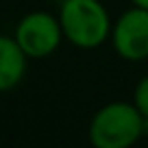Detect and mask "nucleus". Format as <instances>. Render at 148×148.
I'll return each instance as SVG.
<instances>
[{"mask_svg":"<svg viewBox=\"0 0 148 148\" xmlns=\"http://www.w3.org/2000/svg\"><path fill=\"white\" fill-rule=\"evenodd\" d=\"M111 46L124 61L148 59V9L135 7L120 15L111 26Z\"/></svg>","mask_w":148,"mask_h":148,"instance_id":"obj_4","label":"nucleus"},{"mask_svg":"<svg viewBox=\"0 0 148 148\" xmlns=\"http://www.w3.org/2000/svg\"><path fill=\"white\" fill-rule=\"evenodd\" d=\"M15 42L20 44L28 59H44L57 52L63 42V28L59 18L48 11H33L26 13L15 26Z\"/></svg>","mask_w":148,"mask_h":148,"instance_id":"obj_3","label":"nucleus"},{"mask_svg":"<svg viewBox=\"0 0 148 148\" xmlns=\"http://www.w3.org/2000/svg\"><path fill=\"white\" fill-rule=\"evenodd\" d=\"M148 120L133 102H109L89 122V142L96 148H129L146 133Z\"/></svg>","mask_w":148,"mask_h":148,"instance_id":"obj_2","label":"nucleus"},{"mask_svg":"<svg viewBox=\"0 0 148 148\" xmlns=\"http://www.w3.org/2000/svg\"><path fill=\"white\" fill-rule=\"evenodd\" d=\"M63 37L74 48L94 50L111 37L109 11L100 0H63L59 11Z\"/></svg>","mask_w":148,"mask_h":148,"instance_id":"obj_1","label":"nucleus"},{"mask_svg":"<svg viewBox=\"0 0 148 148\" xmlns=\"http://www.w3.org/2000/svg\"><path fill=\"white\" fill-rule=\"evenodd\" d=\"M133 105L139 109L144 118L148 120V74L135 85V92H133Z\"/></svg>","mask_w":148,"mask_h":148,"instance_id":"obj_6","label":"nucleus"},{"mask_svg":"<svg viewBox=\"0 0 148 148\" xmlns=\"http://www.w3.org/2000/svg\"><path fill=\"white\" fill-rule=\"evenodd\" d=\"M28 57L15 42V37L0 35V92H9L22 83Z\"/></svg>","mask_w":148,"mask_h":148,"instance_id":"obj_5","label":"nucleus"},{"mask_svg":"<svg viewBox=\"0 0 148 148\" xmlns=\"http://www.w3.org/2000/svg\"><path fill=\"white\" fill-rule=\"evenodd\" d=\"M135 7H144V9H148V0H131Z\"/></svg>","mask_w":148,"mask_h":148,"instance_id":"obj_7","label":"nucleus"}]
</instances>
